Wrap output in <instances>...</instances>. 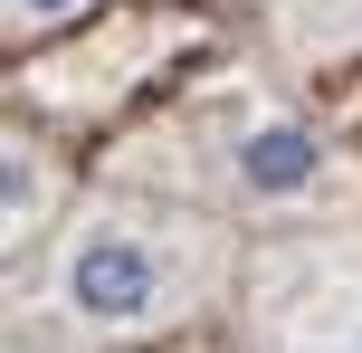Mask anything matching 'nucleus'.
Listing matches in <instances>:
<instances>
[{"label":"nucleus","mask_w":362,"mask_h":353,"mask_svg":"<svg viewBox=\"0 0 362 353\" xmlns=\"http://www.w3.org/2000/svg\"><path fill=\"white\" fill-rule=\"evenodd\" d=\"M219 153H229V182L248 191V201H305V191L334 172L325 134L296 125V115H238Z\"/></svg>","instance_id":"2"},{"label":"nucleus","mask_w":362,"mask_h":353,"mask_svg":"<svg viewBox=\"0 0 362 353\" xmlns=\"http://www.w3.org/2000/svg\"><path fill=\"white\" fill-rule=\"evenodd\" d=\"M86 0H10V29H57V19H76Z\"/></svg>","instance_id":"4"},{"label":"nucleus","mask_w":362,"mask_h":353,"mask_svg":"<svg viewBox=\"0 0 362 353\" xmlns=\"http://www.w3.org/2000/svg\"><path fill=\"white\" fill-rule=\"evenodd\" d=\"M48 210H57V163L38 144H10L0 153V229H10V239H38Z\"/></svg>","instance_id":"3"},{"label":"nucleus","mask_w":362,"mask_h":353,"mask_svg":"<svg viewBox=\"0 0 362 353\" xmlns=\"http://www.w3.org/2000/svg\"><path fill=\"white\" fill-rule=\"evenodd\" d=\"M172 296H181V277H172L163 239L134 220H86L57 248V316L86 325V335H144L172 316Z\"/></svg>","instance_id":"1"},{"label":"nucleus","mask_w":362,"mask_h":353,"mask_svg":"<svg viewBox=\"0 0 362 353\" xmlns=\"http://www.w3.org/2000/svg\"><path fill=\"white\" fill-rule=\"evenodd\" d=\"M344 353H362V325H353V344H344Z\"/></svg>","instance_id":"5"}]
</instances>
